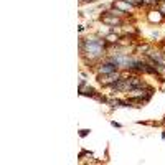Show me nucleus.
<instances>
[{"label":"nucleus","mask_w":165,"mask_h":165,"mask_svg":"<svg viewBox=\"0 0 165 165\" xmlns=\"http://www.w3.org/2000/svg\"><path fill=\"white\" fill-rule=\"evenodd\" d=\"M102 20H104L106 23H111V25H121V20L119 18H108V17H104Z\"/></svg>","instance_id":"20e7f679"},{"label":"nucleus","mask_w":165,"mask_h":165,"mask_svg":"<svg viewBox=\"0 0 165 165\" xmlns=\"http://www.w3.org/2000/svg\"><path fill=\"white\" fill-rule=\"evenodd\" d=\"M102 41H99V40H89L88 45H86V50L89 51V55L91 56H97L102 53Z\"/></svg>","instance_id":"f257e3e1"},{"label":"nucleus","mask_w":165,"mask_h":165,"mask_svg":"<svg viewBox=\"0 0 165 165\" xmlns=\"http://www.w3.org/2000/svg\"><path fill=\"white\" fill-rule=\"evenodd\" d=\"M116 68H117V65H116V63H106V65H102L99 68V73L101 74H109V73H114Z\"/></svg>","instance_id":"7ed1b4c3"},{"label":"nucleus","mask_w":165,"mask_h":165,"mask_svg":"<svg viewBox=\"0 0 165 165\" xmlns=\"http://www.w3.org/2000/svg\"><path fill=\"white\" fill-rule=\"evenodd\" d=\"M114 81H119V74L117 73H109L108 76H99V83L101 84H111Z\"/></svg>","instance_id":"f03ea898"}]
</instances>
